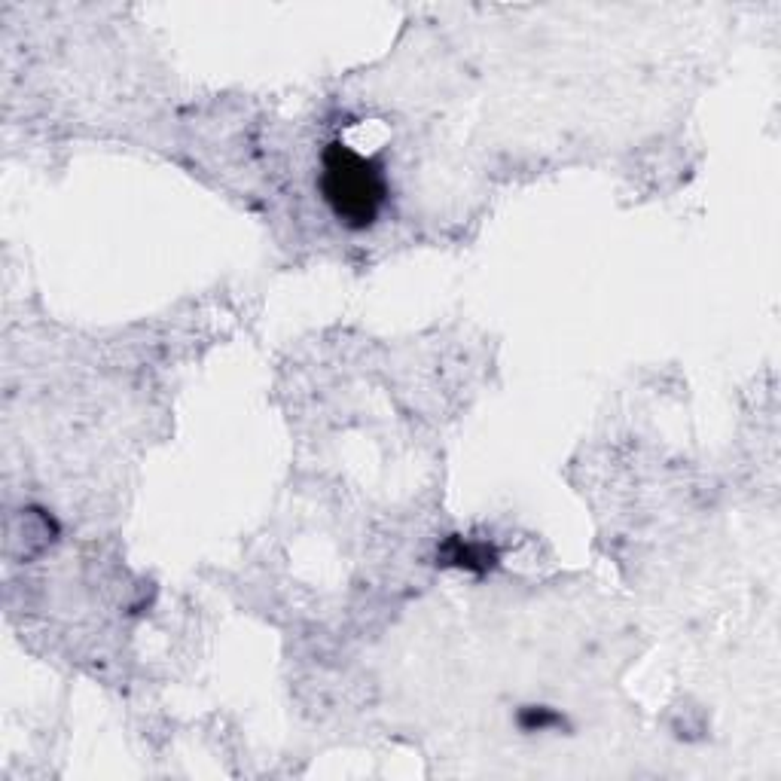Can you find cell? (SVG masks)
I'll list each match as a JSON object with an SVG mask.
<instances>
[{
	"instance_id": "cell-2",
	"label": "cell",
	"mask_w": 781,
	"mask_h": 781,
	"mask_svg": "<svg viewBox=\"0 0 781 781\" xmlns=\"http://www.w3.org/2000/svg\"><path fill=\"white\" fill-rule=\"evenodd\" d=\"M440 556L446 559V565H458V568H467V571H486L495 559L486 544H470V540H464V537H452Z\"/></svg>"
},
{
	"instance_id": "cell-3",
	"label": "cell",
	"mask_w": 781,
	"mask_h": 781,
	"mask_svg": "<svg viewBox=\"0 0 781 781\" xmlns=\"http://www.w3.org/2000/svg\"><path fill=\"white\" fill-rule=\"evenodd\" d=\"M519 724H522L528 733H534V730H550V727H559V724H562V717H559V714H553L550 708H525V711L519 714Z\"/></svg>"
},
{
	"instance_id": "cell-1",
	"label": "cell",
	"mask_w": 781,
	"mask_h": 781,
	"mask_svg": "<svg viewBox=\"0 0 781 781\" xmlns=\"http://www.w3.org/2000/svg\"><path fill=\"white\" fill-rule=\"evenodd\" d=\"M321 193L348 229H370L388 202V180L376 159L333 141L324 150Z\"/></svg>"
}]
</instances>
